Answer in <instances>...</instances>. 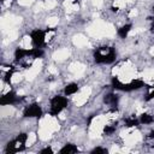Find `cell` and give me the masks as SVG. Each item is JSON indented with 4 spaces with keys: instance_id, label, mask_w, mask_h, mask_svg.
Wrapping results in <instances>:
<instances>
[{
    "instance_id": "cell-23",
    "label": "cell",
    "mask_w": 154,
    "mask_h": 154,
    "mask_svg": "<svg viewBox=\"0 0 154 154\" xmlns=\"http://www.w3.org/2000/svg\"><path fill=\"white\" fill-rule=\"evenodd\" d=\"M55 35V32L53 30H48L46 34H45V42H48L49 40H52V37Z\"/></svg>"
},
{
    "instance_id": "cell-10",
    "label": "cell",
    "mask_w": 154,
    "mask_h": 154,
    "mask_svg": "<svg viewBox=\"0 0 154 154\" xmlns=\"http://www.w3.org/2000/svg\"><path fill=\"white\" fill-rule=\"evenodd\" d=\"M31 41H32L31 36H24V37L22 38V41L19 42V46H20V48H24V49H29V48H30V46H31Z\"/></svg>"
},
{
    "instance_id": "cell-28",
    "label": "cell",
    "mask_w": 154,
    "mask_h": 154,
    "mask_svg": "<svg viewBox=\"0 0 154 154\" xmlns=\"http://www.w3.org/2000/svg\"><path fill=\"white\" fill-rule=\"evenodd\" d=\"M11 5V0H2V6L4 7H10Z\"/></svg>"
},
{
    "instance_id": "cell-4",
    "label": "cell",
    "mask_w": 154,
    "mask_h": 154,
    "mask_svg": "<svg viewBox=\"0 0 154 154\" xmlns=\"http://www.w3.org/2000/svg\"><path fill=\"white\" fill-rule=\"evenodd\" d=\"M84 70H85V65H83L82 63H78V61L72 63V64L69 66V71L72 72L76 77H77V76H78V77L82 76L83 72H84Z\"/></svg>"
},
{
    "instance_id": "cell-7",
    "label": "cell",
    "mask_w": 154,
    "mask_h": 154,
    "mask_svg": "<svg viewBox=\"0 0 154 154\" xmlns=\"http://www.w3.org/2000/svg\"><path fill=\"white\" fill-rule=\"evenodd\" d=\"M52 130L49 128H46V126H40V130H38V137L42 140V141H46L51 137L52 135Z\"/></svg>"
},
{
    "instance_id": "cell-9",
    "label": "cell",
    "mask_w": 154,
    "mask_h": 154,
    "mask_svg": "<svg viewBox=\"0 0 154 154\" xmlns=\"http://www.w3.org/2000/svg\"><path fill=\"white\" fill-rule=\"evenodd\" d=\"M31 38H32V41H34L35 43L41 45L42 42H45V34H43L42 31H40V30H36V31L32 32Z\"/></svg>"
},
{
    "instance_id": "cell-17",
    "label": "cell",
    "mask_w": 154,
    "mask_h": 154,
    "mask_svg": "<svg viewBox=\"0 0 154 154\" xmlns=\"http://www.w3.org/2000/svg\"><path fill=\"white\" fill-rule=\"evenodd\" d=\"M43 5H45L46 10H52V8H54L57 6V0H45Z\"/></svg>"
},
{
    "instance_id": "cell-14",
    "label": "cell",
    "mask_w": 154,
    "mask_h": 154,
    "mask_svg": "<svg viewBox=\"0 0 154 154\" xmlns=\"http://www.w3.org/2000/svg\"><path fill=\"white\" fill-rule=\"evenodd\" d=\"M130 28H131L130 25H124L122 29H119V30H118V34H119L122 37H126V36L130 34V30H131Z\"/></svg>"
},
{
    "instance_id": "cell-22",
    "label": "cell",
    "mask_w": 154,
    "mask_h": 154,
    "mask_svg": "<svg viewBox=\"0 0 154 154\" xmlns=\"http://www.w3.org/2000/svg\"><path fill=\"white\" fill-rule=\"evenodd\" d=\"M78 8H79V5H78L77 2H73L71 6H69V7L66 8V12H67V13H71V12L78 11Z\"/></svg>"
},
{
    "instance_id": "cell-21",
    "label": "cell",
    "mask_w": 154,
    "mask_h": 154,
    "mask_svg": "<svg viewBox=\"0 0 154 154\" xmlns=\"http://www.w3.org/2000/svg\"><path fill=\"white\" fill-rule=\"evenodd\" d=\"M154 119H153V117L152 116H149V114H142V118H141V122L142 123H144V124H149V123H152Z\"/></svg>"
},
{
    "instance_id": "cell-32",
    "label": "cell",
    "mask_w": 154,
    "mask_h": 154,
    "mask_svg": "<svg viewBox=\"0 0 154 154\" xmlns=\"http://www.w3.org/2000/svg\"><path fill=\"white\" fill-rule=\"evenodd\" d=\"M150 53H152V54H153V55H154V47H153V48H152V51H150Z\"/></svg>"
},
{
    "instance_id": "cell-5",
    "label": "cell",
    "mask_w": 154,
    "mask_h": 154,
    "mask_svg": "<svg viewBox=\"0 0 154 154\" xmlns=\"http://www.w3.org/2000/svg\"><path fill=\"white\" fill-rule=\"evenodd\" d=\"M69 55H70V51H69L67 48H64V49L57 51V52L53 54V59H54V60H58V61H61V60L67 59Z\"/></svg>"
},
{
    "instance_id": "cell-29",
    "label": "cell",
    "mask_w": 154,
    "mask_h": 154,
    "mask_svg": "<svg viewBox=\"0 0 154 154\" xmlns=\"http://www.w3.org/2000/svg\"><path fill=\"white\" fill-rule=\"evenodd\" d=\"M41 153H53V149L52 148H45L41 150Z\"/></svg>"
},
{
    "instance_id": "cell-8",
    "label": "cell",
    "mask_w": 154,
    "mask_h": 154,
    "mask_svg": "<svg viewBox=\"0 0 154 154\" xmlns=\"http://www.w3.org/2000/svg\"><path fill=\"white\" fill-rule=\"evenodd\" d=\"M73 45L77 47H84L88 45V38L83 35H76L73 37Z\"/></svg>"
},
{
    "instance_id": "cell-19",
    "label": "cell",
    "mask_w": 154,
    "mask_h": 154,
    "mask_svg": "<svg viewBox=\"0 0 154 154\" xmlns=\"http://www.w3.org/2000/svg\"><path fill=\"white\" fill-rule=\"evenodd\" d=\"M58 22H59V18H58V17H49V18L47 19V25H48L49 28H54V26L58 24Z\"/></svg>"
},
{
    "instance_id": "cell-15",
    "label": "cell",
    "mask_w": 154,
    "mask_h": 154,
    "mask_svg": "<svg viewBox=\"0 0 154 154\" xmlns=\"http://www.w3.org/2000/svg\"><path fill=\"white\" fill-rule=\"evenodd\" d=\"M35 141H36V134L31 132V134H29V136H26L25 146L26 147H30V146H32V143H35Z\"/></svg>"
},
{
    "instance_id": "cell-1",
    "label": "cell",
    "mask_w": 154,
    "mask_h": 154,
    "mask_svg": "<svg viewBox=\"0 0 154 154\" xmlns=\"http://www.w3.org/2000/svg\"><path fill=\"white\" fill-rule=\"evenodd\" d=\"M90 94H91V89H90L89 87L82 88L78 94L76 93V94H75V97H73V101H75L76 106H83V105L88 101Z\"/></svg>"
},
{
    "instance_id": "cell-27",
    "label": "cell",
    "mask_w": 154,
    "mask_h": 154,
    "mask_svg": "<svg viewBox=\"0 0 154 154\" xmlns=\"http://www.w3.org/2000/svg\"><path fill=\"white\" fill-rule=\"evenodd\" d=\"M137 14H138V11H137L136 8H132V10H130V12H129L128 16H129L130 18H132V17H136Z\"/></svg>"
},
{
    "instance_id": "cell-6",
    "label": "cell",
    "mask_w": 154,
    "mask_h": 154,
    "mask_svg": "<svg viewBox=\"0 0 154 154\" xmlns=\"http://www.w3.org/2000/svg\"><path fill=\"white\" fill-rule=\"evenodd\" d=\"M41 114V108L36 105H31L26 108L25 111V116L26 117H38Z\"/></svg>"
},
{
    "instance_id": "cell-26",
    "label": "cell",
    "mask_w": 154,
    "mask_h": 154,
    "mask_svg": "<svg viewBox=\"0 0 154 154\" xmlns=\"http://www.w3.org/2000/svg\"><path fill=\"white\" fill-rule=\"evenodd\" d=\"M91 2L96 8H100L103 5V0H91Z\"/></svg>"
},
{
    "instance_id": "cell-12",
    "label": "cell",
    "mask_w": 154,
    "mask_h": 154,
    "mask_svg": "<svg viewBox=\"0 0 154 154\" xmlns=\"http://www.w3.org/2000/svg\"><path fill=\"white\" fill-rule=\"evenodd\" d=\"M77 90H78V85H77L76 83H71V84H69V85L65 88V93H66L67 95L76 94V93H77Z\"/></svg>"
},
{
    "instance_id": "cell-2",
    "label": "cell",
    "mask_w": 154,
    "mask_h": 154,
    "mask_svg": "<svg viewBox=\"0 0 154 154\" xmlns=\"http://www.w3.org/2000/svg\"><path fill=\"white\" fill-rule=\"evenodd\" d=\"M41 67H42V60L38 59V58L35 59L34 63H31L29 70L26 71V73H25V78L29 79V81H32V79L37 76V73L41 71Z\"/></svg>"
},
{
    "instance_id": "cell-24",
    "label": "cell",
    "mask_w": 154,
    "mask_h": 154,
    "mask_svg": "<svg viewBox=\"0 0 154 154\" xmlns=\"http://www.w3.org/2000/svg\"><path fill=\"white\" fill-rule=\"evenodd\" d=\"M47 71H48V73H51V75H58V69H57L55 66H53V65L48 66Z\"/></svg>"
},
{
    "instance_id": "cell-16",
    "label": "cell",
    "mask_w": 154,
    "mask_h": 154,
    "mask_svg": "<svg viewBox=\"0 0 154 154\" xmlns=\"http://www.w3.org/2000/svg\"><path fill=\"white\" fill-rule=\"evenodd\" d=\"M77 152V148L73 144H66L63 149H60V153H75Z\"/></svg>"
},
{
    "instance_id": "cell-31",
    "label": "cell",
    "mask_w": 154,
    "mask_h": 154,
    "mask_svg": "<svg viewBox=\"0 0 154 154\" xmlns=\"http://www.w3.org/2000/svg\"><path fill=\"white\" fill-rule=\"evenodd\" d=\"M125 1H126V4H129V2H132L134 0H125Z\"/></svg>"
},
{
    "instance_id": "cell-30",
    "label": "cell",
    "mask_w": 154,
    "mask_h": 154,
    "mask_svg": "<svg viewBox=\"0 0 154 154\" xmlns=\"http://www.w3.org/2000/svg\"><path fill=\"white\" fill-rule=\"evenodd\" d=\"M149 97H154V87H152L149 90Z\"/></svg>"
},
{
    "instance_id": "cell-20",
    "label": "cell",
    "mask_w": 154,
    "mask_h": 154,
    "mask_svg": "<svg viewBox=\"0 0 154 154\" xmlns=\"http://www.w3.org/2000/svg\"><path fill=\"white\" fill-rule=\"evenodd\" d=\"M125 5H126V1H125V0H114V2H113V6H114L117 10L124 8Z\"/></svg>"
},
{
    "instance_id": "cell-11",
    "label": "cell",
    "mask_w": 154,
    "mask_h": 154,
    "mask_svg": "<svg viewBox=\"0 0 154 154\" xmlns=\"http://www.w3.org/2000/svg\"><path fill=\"white\" fill-rule=\"evenodd\" d=\"M116 34V29H114V26L112 25V24H109V23H106L105 24V36H113Z\"/></svg>"
},
{
    "instance_id": "cell-25",
    "label": "cell",
    "mask_w": 154,
    "mask_h": 154,
    "mask_svg": "<svg viewBox=\"0 0 154 154\" xmlns=\"http://www.w3.org/2000/svg\"><path fill=\"white\" fill-rule=\"evenodd\" d=\"M32 1L34 0H18V4L20 6H29V5L32 4Z\"/></svg>"
},
{
    "instance_id": "cell-3",
    "label": "cell",
    "mask_w": 154,
    "mask_h": 154,
    "mask_svg": "<svg viewBox=\"0 0 154 154\" xmlns=\"http://www.w3.org/2000/svg\"><path fill=\"white\" fill-rule=\"evenodd\" d=\"M66 105V100L61 96H55L53 100H52V109L54 113H59Z\"/></svg>"
},
{
    "instance_id": "cell-13",
    "label": "cell",
    "mask_w": 154,
    "mask_h": 154,
    "mask_svg": "<svg viewBox=\"0 0 154 154\" xmlns=\"http://www.w3.org/2000/svg\"><path fill=\"white\" fill-rule=\"evenodd\" d=\"M22 78H23V76H22L20 73L16 72V73H12V75H11V77H10V82H11L12 84H17V83H19V82L22 81Z\"/></svg>"
},
{
    "instance_id": "cell-18",
    "label": "cell",
    "mask_w": 154,
    "mask_h": 154,
    "mask_svg": "<svg viewBox=\"0 0 154 154\" xmlns=\"http://www.w3.org/2000/svg\"><path fill=\"white\" fill-rule=\"evenodd\" d=\"M17 37H18V31L16 29H11V30L7 31V38L10 41H14Z\"/></svg>"
}]
</instances>
